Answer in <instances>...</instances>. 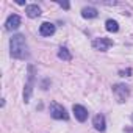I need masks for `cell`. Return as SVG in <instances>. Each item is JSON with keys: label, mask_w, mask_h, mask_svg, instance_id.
Instances as JSON below:
<instances>
[{"label": "cell", "mask_w": 133, "mask_h": 133, "mask_svg": "<svg viewBox=\"0 0 133 133\" xmlns=\"http://www.w3.org/2000/svg\"><path fill=\"white\" fill-rule=\"evenodd\" d=\"M10 53L16 59H28L30 52L24 35H14L10 39Z\"/></svg>", "instance_id": "cell-1"}, {"label": "cell", "mask_w": 133, "mask_h": 133, "mask_svg": "<svg viewBox=\"0 0 133 133\" xmlns=\"http://www.w3.org/2000/svg\"><path fill=\"white\" fill-rule=\"evenodd\" d=\"M33 85H35V68H33V66H28V82H27L25 89H24V102L25 103H28L30 99H31Z\"/></svg>", "instance_id": "cell-2"}, {"label": "cell", "mask_w": 133, "mask_h": 133, "mask_svg": "<svg viewBox=\"0 0 133 133\" xmlns=\"http://www.w3.org/2000/svg\"><path fill=\"white\" fill-rule=\"evenodd\" d=\"M50 116L53 119H63L68 121L69 119V113L66 111V108L59 103H50Z\"/></svg>", "instance_id": "cell-3"}, {"label": "cell", "mask_w": 133, "mask_h": 133, "mask_svg": "<svg viewBox=\"0 0 133 133\" xmlns=\"http://www.w3.org/2000/svg\"><path fill=\"white\" fill-rule=\"evenodd\" d=\"M113 94H114V97L119 103H124L130 96V89H128L127 85H114L113 86Z\"/></svg>", "instance_id": "cell-4"}, {"label": "cell", "mask_w": 133, "mask_h": 133, "mask_svg": "<svg viewBox=\"0 0 133 133\" xmlns=\"http://www.w3.org/2000/svg\"><path fill=\"white\" fill-rule=\"evenodd\" d=\"M111 45H113V41L108 39V38H96V39L92 41V47H94L96 50H100V52L108 50Z\"/></svg>", "instance_id": "cell-5"}, {"label": "cell", "mask_w": 133, "mask_h": 133, "mask_svg": "<svg viewBox=\"0 0 133 133\" xmlns=\"http://www.w3.org/2000/svg\"><path fill=\"white\" fill-rule=\"evenodd\" d=\"M72 111H74L77 121L85 122V121L88 119V110H86L85 107H82V105H74V107H72Z\"/></svg>", "instance_id": "cell-6"}, {"label": "cell", "mask_w": 133, "mask_h": 133, "mask_svg": "<svg viewBox=\"0 0 133 133\" xmlns=\"http://www.w3.org/2000/svg\"><path fill=\"white\" fill-rule=\"evenodd\" d=\"M92 125L97 131H105L107 128V122H105V116L103 114H96L92 119Z\"/></svg>", "instance_id": "cell-7"}, {"label": "cell", "mask_w": 133, "mask_h": 133, "mask_svg": "<svg viewBox=\"0 0 133 133\" xmlns=\"http://www.w3.org/2000/svg\"><path fill=\"white\" fill-rule=\"evenodd\" d=\"M19 25H21V17H19L17 14H11V16L6 19V24H5L6 30H17Z\"/></svg>", "instance_id": "cell-8"}, {"label": "cell", "mask_w": 133, "mask_h": 133, "mask_svg": "<svg viewBox=\"0 0 133 133\" xmlns=\"http://www.w3.org/2000/svg\"><path fill=\"white\" fill-rule=\"evenodd\" d=\"M53 33H55V25L53 24H50V22L41 24V27H39V35L41 36H52Z\"/></svg>", "instance_id": "cell-9"}, {"label": "cell", "mask_w": 133, "mask_h": 133, "mask_svg": "<svg viewBox=\"0 0 133 133\" xmlns=\"http://www.w3.org/2000/svg\"><path fill=\"white\" fill-rule=\"evenodd\" d=\"M25 13H27V16L30 19H36V17L41 16V8L38 5H27L25 6Z\"/></svg>", "instance_id": "cell-10"}, {"label": "cell", "mask_w": 133, "mask_h": 133, "mask_svg": "<svg viewBox=\"0 0 133 133\" xmlns=\"http://www.w3.org/2000/svg\"><path fill=\"white\" fill-rule=\"evenodd\" d=\"M97 14H99V11L92 6H86V8L82 10V16L85 19H94V17H97Z\"/></svg>", "instance_id": "cell-11"}, {"label": "cell", "mask_w": 133, "mask_h": 133, "mask_svg": "<svg viewBox=\"0 0 133 133\" xmlns=\"http://www.w3.org/2000/svg\"><path fill=\"white\" fill-rule=\"evenodd\" d=\"M105 28H107L110 33H116V31H119V25H117V22L113 21V19H108V21L105 22Z\"/></svg>", "instance_id": "cell-12"}, {"label": "cell", "mask_w": 133, "mask_h": 133, "mask_svg": "<svg viewBox=\"0 0 133 133\" xmlns=\"http://www.w3.org/2000/svg\"><path fill=\"white\" fill-rule=\"evenodd\" d=\"M58 58L59 59H64V61H71L72 59V55H71V52L66 49V47H61L59 52H58Z\"/></svg>", "instance_id": "cell-13"}, {"label": "cell", "mask_w": 133, "mask_h": 133, "mask_svg": "<svg viewBox=\"0 0 133 133\" xmlns=\"http://www.w3.org/2000/svg\"><path fill=\"white\" fill-rule=\"evenodd\" d=\"M131 74V69H127V71H121L119 72V75H122V77H128Z\"/></svg>", "instance_id": "cell-14"}, {"label": "cell", "mask_w": 133, "mask_h": 133, "mask_svg": "<svg viewBox=\"0 0 133 133\" xmlns=\"http://www.w3.org/2000/svg\"><path fill=\"white\" fill-rule=\"evenodd\" d=\"M59 6H63V8H64V10H68V8H69V6H71V5H69V3H68V2H59Z\"/></svg>", "instance_id": "cell-15"}, {"label": "cell", "mask_w": 133, "mask_h": 133, "mask_svg": "<svg viewBox=\"0 0 133 133\" xmlns=\"http://www.w3.org/2000/svg\"><path fill=\"white\" fill-rule=\"evenodd\" d=\"M125 133H133V127H127L125 128Z\"/></svg>", "instance_id": "cell-16"}]
</instances>
